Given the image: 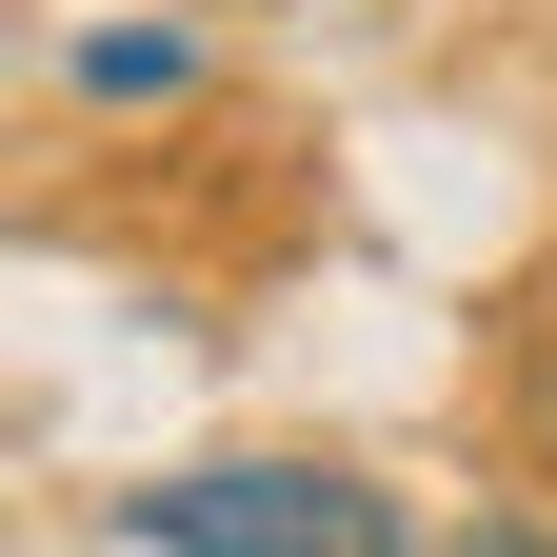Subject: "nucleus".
<instances>
[{
	"mask_svg": "<svg viewBox=\"0 0 557 557\" xmlns=\"http://www.w3.org/2000/svg\"><path fill=\"white\" fill-rule=\"evenodd\" d=\"M100 537L120 557H398L418 518L359 458H199V478H139Z\"/></svg>",
	"mask_w": 557,
	"mask_h": 557,
	"instance_id": "f257e3e1",
	"label": "nucleus"
},
{
	"mask_svg": "<svg viewBox=\"0 0 557 557\" xmlns=\"http://www.w3.org/2000/svg\"><path fill=\"white\" fill-rule=\"evenodd\" d=\"M498 438H518V478H557V278L498 319Z\"/></svg>",
	"mask_w": 557,
	"mask_h": 557,
	"instance_id": "f03ea898",
	"label": "nucleus"
},
{
	"mask_svg": "<svg viewBox=\"0 0 557 557\" xmlns=\"http://www.w3.org/2000/svg\"><path fill=\"white\" fill-rule=\"evenodd\" d=\"M60 81H81V100H199V21H100Z\"/></svg>",
	"mask_w": 557,
	"mask_h": 557,
	"instance_id": "7ed1b4c3",
	"label": "nucleus"
}]
</instances>
